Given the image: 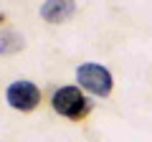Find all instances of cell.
<instances>
[{"label": "cell", "instance_id": "1", "mask_svg": "<svg viewBox=\"0 0 152 142\" xmlns=\"http://www.w3.org/2000/svg\"><path fill=\"white\" fill-rule=\"evenodd\" d=\"M51 104H53V109L58 112L61 117L74 119V122L84 119V117L91 112V102L81 94V89H76V86H61V89H56L53 97H51Z\"/></svg>", "mask_w": 152, "mask_h": 142}, {"label": "cell", "instance_id": "4", "mask_svg": "<svg viewBox=\"0 0 152 142\" xmlns=\"http://www.w3.org/2000/svg\"><path fill=\"white\" fill-rule=\"evenodd\" d=\"M76 10V3L74 0H46L41 5V18L48 23H66Z\"/></svg>", "mask_w": 152, "mask_h": 142}, {"label": "cell", "instance_id": "2", "mask_svg": "<svg viewBox=\"0 0 152 142\" xmlns=\"http://www.w3.org/2000/svg\"><path fill=\"white\" fill-rule=\"evenodd\" d=\"M76 79H79V84H81L86 91L96 94V97H107L109 91H112V74H109L104 66L99 64H81L79 69H76Z\"/></svg>", "mask_w": 152, "mask_h": 142}, {"label": "cell", "instance_id": "3", "mask_svg": "<svg viewBox=\"0 0 152 142\" xmlns=\"http://www.w3.org/2000/svg\"><path fill=\"white\" fill-rule=\"evenodd\" d=\"M5 99H8V104H10L13 109L31 112L41 104V89L33 81H13L5 91Z\"/></svg>", "mask_w": 152, "mask_h": 142}, {"label": "cell", "instance_id": "5", "mask_svg": "<svg viewBox=\"0 0 152 142\" xmlns=\"http://www.w3.org/2000/svg\"><path fill=\"white\" fill-rule=\"evenodd\" d=\"M23 36H18V33L13 31H0V53L3 56H10V53H18V51H23Z\"/></svg>", "mask_w": 152, "mask_h": 142}, {"label": "cell", "instance_id": "6", "mask_svg": "<svg viewBox=\"0 0 152 142\" xmlns=\"http://www.w3.org/2000/svg\"><path fill=\"white\" fill-rule=\"evenodd\" d=\"M3 20H5V15H3V13H0V23H3Z\"/></svg>", "mask_w": 152, "mask_h": 142}]
</instances>
